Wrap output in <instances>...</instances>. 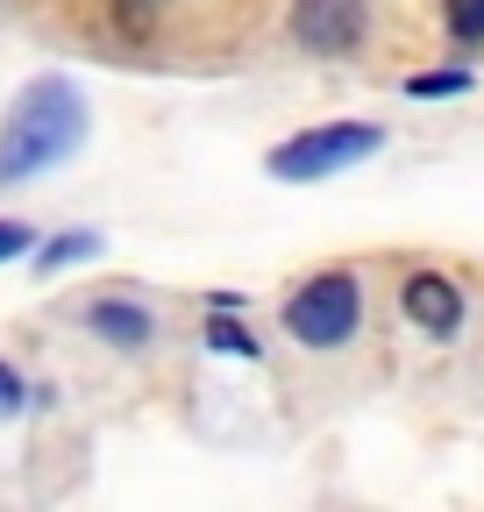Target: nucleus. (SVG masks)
Returning a JSON list of instances; mask_svg holds the SVG:
<instances>
[{
	"label": "nucleus",
	"instance_id": "nucleus-1",
	"mask_svg": "<svg viewBox=\"0 0 484 512\" xmlns=\"http://www.w3.org/2000/svg\"><path fill=\"white\" fill-rule=\"evenodd\" d=\"M86 143V93L72 79H29L0 121V185L36 178Z\"/></svg>",
	"mask_w": 484,
	"mask_h": 512
},
{
	"label": "nucleus",
	"instance_id": "nucleus-2",
	"mask_svg": "<svg viewBox=\"0 0 484 512\" xmlns=\"http://www.w3.org/2000/svg\"><path fill=\"white\" fill-rule=\"evenodd\" d=\"M356 320H363L356 271H321V278H307V285L285 299V335L307 342V349H342L356 335Z\"/></svg>",
	"mask_w": 484,
	"mask_h": 512
},
{
	"label": "nucleus",
	"instance_id": "nucleus-3",
	"mask_svg": "<svg viewBox=\"0 0 484 512\" xmlns=\"http://www.w3.org/2000/svg\"><path fill=\"white\" fill-rule=\"evenodd\" d=\"M378 128L371 121H335V128H307V136H292V143H278L271 157H264V171L271 178H285V185H314V178H335V171H349V164H363V157H378Z\"/></svg>",
	"mask_w": 484,
	"mask_h": 512
},
{
	"label": "nucleus",
	"instance_id": "nucleus-4",
	"mask_svg": "<svg viewBox=\"0 0 484 512\" xmlns=\"http://www.w3.org/2000/svg\"><path fill=\"white\" fill-rule=\"evenodd\" d=\"M371 29V0H292V43L314 57H349Z\"/></svg>",
	"mask_w": 484,
	"mask_h": 512
},
{
	"label": "nucleus",
	"instance_id": "nucleus-5",
	"mask_svg": "<svg viewBox=\"0 0 484 512\" xmlns=\"http://www.w3.org/2000/svg\"><path fill=\"white\" fill-rule=\"evenodd\" d=\"M399 306L413 328H428V335H456L463 328V285H449L442 271H413L399 285Z\"/></svg>",
	"mask_w": 484,
	"mask_h": 512
},
{
	"label": "nucleus",
	"instance_id": "nucleus-6",
	"mask_svg": "<svg viewBox=\"0 0 484 512\" xmlns=\"http://www.w3.org/2000/svg\"><path fill=\"white\" fill-rule=\"evenodd\" d=\"M86 320H93V335H107L114 349H143V342H150V313L129 306V299H100Z\"/></svg>",
	"mask_w": 484,
	"mask_h": 512
},
{
	"label": "nucleus",
	"instance_id": "nucleus-7",
	"mask_svg": "<svg viewBox=\"0 0 484 512\" xmlns=\"http://www.w3.org/2000/svg\"><path fill=\"white\" fill-rule=\"evenodd\" d=\"M86 256H100V235H86V228H79V235L43 242V249H36V264H43V271H65V264H86Z\"/></svg>",
	"mask_w": 484,
	"mask_h": 512
},
{
	"label": "nucleus",
	"instance_id": "nucleus-8",
	"mask_svg": "<svg viewBox=\"0 0 484 512\" xmlns=\"http://www.w3.org/2000/svg\"><path fill=\"white\" fill-rule=\"evenodd\" d=\"M207 342H214L221 356H257L250 328H242V320H228V306H214V328H207Z\"/></svg>",
	"mask_w": 484,
	"mask_h": 512
},
{
	"label": "nucleus",
	"instance_id": "nucleus-9",
	"mask_svg": "<svg viewBox=\"0 0 484 512\" xmlns=\"http://www.w3.org/2000/svg\"><path fill=\"white\" fill-rule=\"evenodd\" d=\"M442 15L456 43H484V0H442Z\"/></svg>",
	"mask_w": 484,
	"mask_h": 512
},
{
	"label": "nucleus",
	"instance_id": "nucleus-10",
	"mask_svg": "<svg viewBox=\"0 0 484 512\" xmlns=\"http://www.w3.org/2000/svg\"><path fill=\"white\" fill-rule=\"evenodd\" d=\"M406 93L413 100H449V93H470V72L456 64V72H420V79H406Z\"/></svg>",
	"mask_w": 484,
	"mask_h": 512
},
{
	"label": "nucleus",
	"instance_id": "nucleus-11",
	"mask_svg": "<svg viewBox=\"0 0 484 512\" xmlns=\"http://www.w3.org/2000/svg\"><path fill=\"white\" fill-rule=\"evenodd\" d=\"M157 8L164 0H114V22L129 29V36H150V22H157Z\"/></svg>",
	"mask_w": 484,
	"mask_h": 512
},
{
	"label": "nucleus",
	"instance_id": "nucleus-12",
	"mask_svg": "<svg viewBox=\"0 0 484 512\" xmlns=\"http://www.w3.org/2000/svg\"><path fill=\"white\" fill-rule=\"evenodd\" d=\"M29 242H36V235H29L22 221H0V264H15V256H29Z\"/></svg>",
	"mask_w": 484,
	"mask_h": 512
},
{
	"label": "nucleus",
	"instance_id": "nucleus-13",
	"mask_svg": "<svg viewBox=\"0 0 484 512\" xmlns=\"http://www.w3.org/2000/svg\"><path fill=\"white\" fill-rule=\"evenodd\" d=\"M8 413H22V377L0 363V420H8Z\"/></svg>",
	"mask_w": 484,
	"mask_h": 512
}]
</instances>
